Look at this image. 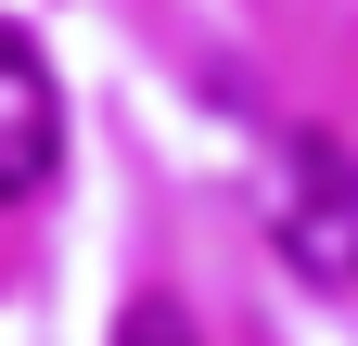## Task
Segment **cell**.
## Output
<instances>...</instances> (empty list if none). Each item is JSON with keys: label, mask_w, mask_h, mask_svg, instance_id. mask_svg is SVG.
I'll return each instance as SVG.
<instances>
[{"label": "cell", "mask_w": 358, "mask_h": 346, "mask_svg": "<svg viewBox=\"0 0 358 346\" xmlns=\"http://www.w3.org/2000/svg\"><path fill=\"white\" fill-rule=\"evenodd\" d=\"M268 231H282L294 282L358 295V154H345V141H294V154H282V205H268Z\"/></svg>", "instance_id": "1"}, {"label": "cell", "mask_w": 358, "mask_h": 346, "mask_svg": "<svg viewBox=\"0 0 358 346\" xmlns=\"http://www.w3.org/2000/svg\"><path fill=\"white\" fill-rule=\"evenodd\" d=\"M64 167V77L26 26H0V205H26Z\"/></svg>", "instance_id": "2"}, {"label": "cell", "mask_w": 358, "mask_h": 346, "mask_svg": "<svg viewBox=\"0 0 358 346\" xmlns=\"http://www.w3.org/2000/svg\"><path fill=\"white\" fill-rule=\"evenodd\" d=\"M115 346H205V333H192V308H179V295H141V308L115 321Z\"/></svg>", "instance_id": "3"}]
</instances>
